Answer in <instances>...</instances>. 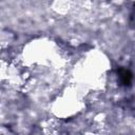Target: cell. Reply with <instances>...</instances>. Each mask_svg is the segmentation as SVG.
<instances>
[{
	"label": "cell",
	"instance_id": "1",
	"mask_svg": "<svg viewBox=\"0 0 135 135\" xmlns=\"http://www.w3.org/2000/svg\"><path fill=\"white\" fill-rule=\"evenodd\" d=\"M119 75H120V79H121V82L124 84V85H129L131 83V80H132V74L128 71V70H121L119 72Z\"/></svg>",
	"mask_w": 135,
	"mask_h": 135
}]
</instances>
